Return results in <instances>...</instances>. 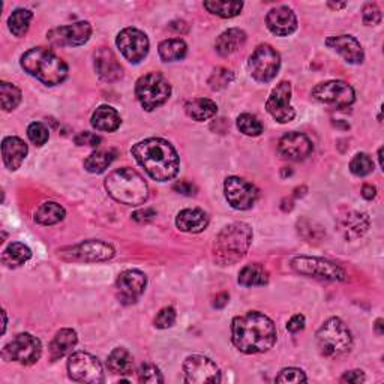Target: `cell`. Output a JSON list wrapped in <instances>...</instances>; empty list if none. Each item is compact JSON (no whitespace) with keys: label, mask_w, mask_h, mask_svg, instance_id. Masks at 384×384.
Returning a JSON list of instances; mask_svg holds the SVG:
<instances>
[{"label":"cell","mask_w":384,"mask_h":384,"mask_svg":"<svg viewBox=\"0 0 384 384\" xmlns=\"http://www.w3.org/2000/svg\"><path fill=\"white\" fill-rule=\"evenodd\" d=\"M231 341L245 354L266 353L277 342V328L268 315L259 311L246 312L233 320Z\"/></svg>","instance_id":"obj_1"},{"label":"cell","mask_w":384,"mask_h":384,"mask_svg":"<svg viewBox=\"0 0 384 384\" xmlns=\"http://www.w3.org/2000/svg\"><path fill=\"white\" fill-rule=\"evenodd\" d=\"M135 161L153 181L169 182L179 173L181 160L174 147L162 139H147L131 149Z\"/></svg>","instance_id":"obj_2"},{"label":"cell","mask_w":384,"mask_h":384,"mask_svg":"<svg viewBox=\"0 0 384 384\" xmlns=\"http://www.w3.org/2000/svg\"><path fill=\"white\" fill-rule=\"evenodd\" d=\"M252 243V229L245 222H234L225 227L213 243V259L221 266L239 263Z\"/></svg>","instance_id":"obj_3"},{"label":"cell","mask_w":384,"mask_h":384,"mask_svg":"<svg viewBox=\"0 0 384 384\" xmlns=\"http://www.w3.org/2000/svg\"><path fill=\"white\" fill-rule=\"evenodd\" d=\"M23 70L45 86H57L66 80L68 65L52 50L32 48L22 56Z\"/></svg>","instance_id":"obj_4"},{"label":"cell","mask_w":384,"mask_h":384,"mask_svg":"<svg viewBox=\"0 0 384 384\" xmlns=\"http://www.w3.org/2000/svg\"><path fill=\"white\" fill-rule=\"evenodd\" d=\"M105 190L108 195L126 206H140L149 199V186L143 177L132 169L114 170L105 179Z\"/></svg>","instance_id":"obj_5"},{"label":"cell","mask_w":384,"mask_h":384,"mask_svg":"<svg viewBox=\"0 0 384 384\" xmlns=\"http://www.w3.org/2000/svg\"><path fill=\"white\" fill-rule=\"evenodd\" d=\"M317 346L326 358H339L353 347L351 332L341 318H329L317 332Z\"/></svg>","instance_id":"obj_6"},{"label":"cell","mask_w":384,"mask_h":384,"mask_svg":"<svg viewBox=\"0 0 384 384\" xmlns=\"http://www.w3.org/2000/svg\"><path fill=\"white\" fill-rule=\"evenodd\" d=\"M170 95L171 86L160 72L146 74L135 84V96L146 112H153L155 108L165 104Z\"/></svg>","instance_id":"obj_7"},{"label":"cell","mask_w":384,"mask_h":384,"mask_svg":"<svg viewBox=\"0 0 384 384\" xmlns=\"http://www.w3.org/2000/svg\"><path fill=\"white\" fill-rule=\"evenodd\" d=\"M248 68L251 75L259 83H269L279 72L281 56L269 44H261L251 54Z\"/></svg>","instance_id":"obj_8"},{"label":"cell","mask_w":384,"mask_h":384,"mask_svg":"<svg viewBox=\"0 0 384 384\" xmlns=\"http://www.w3.org/2000/svg\"><path fill=\"white\" fill-rule=\"evenodd\" d=\"M43 354L41 341L31 333H20L6 344L2 350V358L8 362H18L23 365H33Z\"/></svg>","instance_id":"obj_9"},{"label":"cell","mask_w":384,"mask_h":384,"mask_svg":"<svg viewBox=\"0 0 384 384\" xmlns=\"http://www.w3.org/2000/svg\"><path fill=\"white\" fill-rule=\"evenodd\" d=\"M291 268L305 277L326 279V281H346L347 273L341 266L329 260L315 257H296L291 260Z\"/></svg>","instance_id":"obj_10"},{"label":"cell","mask_w":384,"mask_h":384,"mask_svg":"<svg viewBox=\"0 0 384 384\" xmlns=\"http://www.w3.org/2000/svg\"><path fill=\"white\" fill-rule=\"evenodd\" d=\"M68 372L74 381L100 384L104 383V369L101 362L92 354L77 351L68 360Z\"/></svg>","instance_id":"obj_11"},{"label":"cell","mask_w":384,"mask_h":384,"mask_svg":"<svg viewBox=\"0 0 384 384\" xmlns=\"http://www.w3.org/2000/svg\"><path fill=\"white\" fill-rule=\"evenodd\" d=\"M114 248L101 240H87L78 243L71 248L59 251V255L66 261H80V263H98L108 261L114 257Z\"/></svg>","instance_id":"obj_12"},{"label":"cell","mask_w":384,"mask_h":384,"mask_svg":"<svg viewBox=\"0 0 384 384\" xmlns=\"http://www.w3.org/2000/svg\"><path fill=\"white\" fill-rule=\"evenodd\" d=\"M312 98L321 104L341 110V108L350 107L356 100V95H354V89L348 83L332 80L315 86L312 89Z\"/></svg>","instance_id":"obj_13"},{"label":"cell","mask_w":384,"mask_h":384,"mask_svg":"<svg viewBox=\"0 0 384 384\" xmlns=\"http://www.w3.org/2000/svg\"><path fill=\"white\" fill-rule=\"evenodd\" d=\"M185 381L188 384H216L221 381V371L209 358L194 354L183 363Z\"/></svg>","instance_id":"obj_14"},{"label":"cell","mask_w":384,"mask_h":384,"mask_svg":"<svg viewBox=\"0 0 384 384\" xmlns=\"http://www.w3.org/2000/svg\"><path fill=\"white\" fill-rule=\"evenodd\" d=\"M117 48L122 56L131 63H140L149 53V39L139 29L126 27L117 35Z\"/></svg>","instance_id":"obj_15"},{"label":"cell","mask_w":384,"mask_h":384,"mask_svg":"<svg viewBox=\"0 0 384 384\" xmlns=\"http://www.w3.org/2000/svg\"><path fill=\"white\" fill-rule=\"evenodd\" d=\"M225 199L236 210H248L259 199V191L249 182L240 177H229L224 183Z\"/></svg>","instance_id":"obj_16"},{"label":"cell","mask_w":384,"mask_h":384,"mask_svg":"<svg viewBox=\"0 0 384 384\" xmlns=\"http://www.w3.org/2000/svg\"><path fill=\"white\" fill-rule=\"evenodd\" d=\"M146 285L147 278L141 270H125L116 281L117 299L122 305H132L143 296Z\"/></svg>","instance_id":"obj_17"},{"label":"cell","mask_w":384,"mask_h":384,"mask_svg":"<svg viewBox=\"0 0 384 384\" xmlns=\"http://www.w3.org/2000/svg\"><path fill=\"white\" fill-rule=\"evenodd\" d=\"M291 84L289 82H281L273 89L268 102H266V110L279 123H289L294 119L296 112L291 107Z\"/></svg>","instance_id":"obj_18"},{"label":"cell","mask_w":384,"mask_h":384,"mask_svg":"<svg viewBox=\"0 0 384 384\" xmlns=\"http://www.w3.org/2000/svg\"><path fill=\"white\" fill-rule=\"evenodd\" d=\"M92 35V26L87 22H78L70 26L57 27L48 33V39L56 47L84 45Z\"/></svg>","instance_id":"obj_19"},{"label":"cell","mask_w":384,"mask_h":384,"mask_svg":"<svg viewBox=\"0 0 384 384\" xmlns=\"http://www.w3.org/2000/svg\"><path fill=\"white\" fill-rule=\"evenodd\" d=\"M278 151L285 160L303 161L312 153L314 146L305 134L289 132L279 140Z\"/></svg>","instance_id":"obj_20"},{"label":"cell","mask_w":384,"mask_h":384,"mask_svg":"<svg viewBox=\"0 0 384 384\" xmlns=\"http://www.w3.org/2000/svg\"><path fill=\"white\" fill-rule=\"evenodd\" d=\"M326 45L344 57V61L351 65H360L365 59L363 48L356 38L351 35L330 36L326 39Z\"/></svg>","instance_id":"obj_21"},{"label":"cell","mask_w":384,"mask_h":384,"mask_svg":"<svg viewBox=\"0 0 384 384\" xmlns=\"http://www.w3.org/2000/svg\"><path fill=\"white\" fill-rule=\"evenodd\" d=\"M268 29L277 36H289L296 32L298 18L289 6H277L266 17Z\"/></svg>","instance_id":"obj_22"},{"label":"cell","mask_w":384,"mask_h":384,"mask_svg":"<svg viewBox=\"0 0 384 384\" xmlns=\"http://www.w3.org/2000/svg\"><path fill=\"white\" fill-rule=\"evenodd\" d=\"M337 229L347 240L362 238L369 229V218L367 213L348 210L338 216Z\"/></svg>","instance_id":"obj_23"},{"label":"cell","mask_w":384,"mask_h":384,"mask_svg":"<svg viewBox=\"0 0 384 384\" xmlns=\"http://www.w3.org/2000/svg\"><path fill=\"white\" fill-rule=\"evenodd\" d=\"M95 70L104 82H117L123 77V70L110 48H100L95 53Z\"/></svg>","instance_id":"obj_24"},{"label":"cell","mask_w":384,"mask_h":384,"mask_svg":"<svg viewBox=\"0 0 384 384\" xmlns=\"http://www.w3.org/2000/svg\"><path fill=\"white\" fill-rule=\"evenodd\" d=\"M27 144L18 137H6L2 141V156L8 170H18L27 156Z\"/></svg>","instance_id":"obj_25"},{"label":"cell","mask_w":384,"mask_h":384,"mask_svg":"<svg viewBox=\"0 0 384 384\" xmlns=\"http://www.w3.org/2000/svg\"><path fill=\"white\" fill-rule=\"evenodd\" d=\"M176 225L185 233H201L209 225V216L201 209H185L177 215Z\"/></svg>","instance_id":"obj_26"},{"label":"cell","mask_w":384,"mask_h":384,"mask_svg":"<svg viewBox=\"0 0 384 384\" xmlns=\"http://www.w3.org/2000/svg\"><path fill=\"white\" fill-rule=\"evenodd\" d=\"M246 43V33L240 29H229L222 32L215 43V48L221 56H230L236 53Z\"/></svg>","instance_id":"obj_27"},{"label":"cell","mask_w":384,"mask_h":384,"mask_svg":"<svg viewBox=\"0 0 384 384\" xmlns=\"http://www.w3.org/2000/svg\"><path fill=\"white\" fill-rule=\"evenodd\" d=\"M121 123L122 121L119 113H117L110 105L98 107L96 112L92 116V126L98 131L113 132L121 126Z\"/></svg>","instance_id":"obj_28"},{"label":"cell","mask_w":384,"mask_h":384,"mask_svg":"<svg viewBox=\"0 0 384 384\" xmlns=\"http://www.w3.org/2000/svg\"><path fill=\"white\" fill-rule=\"evenodd\" d=\"M78 342V337L75 330L72 329H62L56 333V337L53 338L50 344V358L52 360L62 359L66 356Z\"/></svg>","instance_id":"obj_29"},{"label":"cell","mask_w":384,"mask_h":384,"mask_svg":"<svg viewBox=\"0 0 384 384\" xmlns=\"http://www.w3.org/2000/svg\"><path fill=\"white\" fill-rule=\"evenodd\" d=\"M185 112L192 121L204 122L212 119L216 114V112H218V105L212 100H208V98H195V100L186 102Z\"/></svg>","instance_id":"obj_30"},{"label":"cell","mask_w":384,"mask_h":384,"mask_svg":"<svg viewBox=\"0 0 384 384\" xmlns=\"http://www.w3.org/2000/svg\"><path fill=\"white\" fill-rule=\"evenodd\" d=\"M107 367L116 376H130L134 371V358L126 348H114L108 354Z\"/></svg>","instance_id":"obj_31"},{"label":"cell","mask_w":384,"mask_h":384,"mask_svg":"<svg viewBox=\"0 0 384 384\" xmlns=\"http://www.w3.org/2000/svg\"><path fill=\"white\" fill-rule=\"evenodd\" d=\"M31 259H32L31 248L20 242H14L9 245L2 254V263L9 269L20 268V266H23Z\"/></svg>","instance_id":"obj_32"},{"label":"cell","mask_w":384,"mask_h":384,"mask_svg":"<svg viewBox=\"0 0 384 384\" xmlns=\"http://www.w3.org/2000/svg\"><path fill=\"white\" fill-rule=\"evenodd\" d=\"M269 282V272L261 264H248L239 272V284L243 287H261Z\"/></svg>","instance_id":"obj_33"},{"label":"cell","mask_w":384,"mask_h":384,"mask_svg":"<svg viewBox=\"0 0 384 384\" xmlns=\"http://www.w3.org/2000/svg\"><path fill=\"white\" fill-rule=\"evenodd\" d=\"M66 216L65 209L59 203L47 201L43 203L35 212V221L41 225H54L63 221Z\"/></svg>","instance_id":"obj_34"},{"label":"cell","mask_w":384,"mask_h":384,"mask_svg":"<svg viewBox=\"0 0 384 384\" xmlns=\"http://www.w3.org/2000/svg\"><path fill=\"white\" fill-rule=\"evenodd\" d=\"M160 57L164 62H176L182 61L188 52V47L182 41V39H165L158 47Z\"/></svg>","instance_id":"obj_35"},{"label":"cell","mask_w":384,"mask_h":384,"mask_svg":"<svg viewBox=\"0 0 384 384\" xmlns=\"http://www.w3.org/2000/svg\"><path fill=\"white\" fill-rule=\"evenodd\" d=\"M32 18H33V13L29 11V9H24V8L15 9V11L8 18L9 31H11L13 35L17 38L24 36L29 31V27H31Z\"/></svg>","instance_id":"obj_36"},{"label":"cell","mask_w":384,"mask_h":384,"mask_svg":"<svg viewBox=\"0 0 384 384\" xmlns=\"http://www.w3.org/2000/svg\"><path fill=\"white\" fill-rule=\"evenodd\" d=\"M113 160H114V152H112V151H96L92 155L87 156V160L84 161V169L89 173L101 174L108 169V167H110Z\"/></svg>","instance_id":"obj_37"},{"label":"cell","mask_w":384,"mask_h":384,"mask_svg":"<svg viewBox=\"0 0 384 384\" xmlns=\"http://www.w3.org/2000/svg\"><path fill=\"white\" fill-rule=\"evenodd\" d=\"M204 8L213 15L221 18H233L239 15L243 3L242 2H221V0H213V2H204Z\"/></svg>","instance_id":"obj_38"},{"label":"cell","mask_w":384,"mask_h":384,"mask_svg":"<svg viewBox=\"0 0 384 384\" xmlns=\"http://www.w3.org/2000/svg\"><path fill=\"white\" fill-rule=\"evenodd\" d=\"M0 101L5 112H13L22 102V91L11 83H0Z\"/></svg>","instance_id":"obj_39"},{"label":"cell","mask_w":384,"mask_h":384,"mask_svg":"<svg viewBox=\"0 0 384 384\" xmlns=\"http://www.w3.org/2000/svg\"><path fill=\"white\" fill-rule=\"evenodd\" d=\"M239 131L248 137H259L263 132V123L254 114L243 113L238 117Z\"/></svg>","instance_id":"obj_40"},{"label":"cell","mask_w":384,"mask_h":384,"mask_svg":"<svg viewBox=\"0 0 384 384\" xmlns=\"http://www.w3.org/2000/svg\"><path fill=\"white\" fill-rule=\"evenodd\" d=\"M298 230L299 234H302V238L307 242H320L324 236V230L321 225L317 222H314L311 220H302L298 222Z\"/></svg>","instance_id":"obj_41"},{"label":"cell","mask_w":384,"mask_h":384,"mask_svg":"<svg viewBox=\"0 0 384 384\" xmlns=\"http://www.w3.org/2000/svg\"><path fill=\"white\" fill-rule=\"evenodd\" d=\"M350 170L353 174L359 177L368 176L374 171V161L367 153H358L350 162Z\"/></svg>","instance_id":"obj_42"},{"label":"cell","mask_w":384,"mask_h":384,"mask_svg":"<svg viewBox=\"0 0 384 384\" xmlns=\"http://www.w3.org/2000/svg\"><path fill=\"white\" fill-rule=\"evenodd\" d=\"M233 82V72L227 68H216L209 78V86L212 91H221Z\"/></svg>","instance_id":"obj_43"},{"label":"cell","mask_w":384,"mask_h":384,"mask_svg":"<svg viewBox=\"0 0 384 384\" xmlns=\"http://www.w3.org/2000/svg\"><path fill=\"white\" fill-rule=\"evenodd\" d=\"M27 137L35 146H44L48 141L50 132H48L45 125L39 123V122H33L27 128Z\"/></svg>","instance_id":"obj_44"},{"label":"cell","mask_w":384,"mask_h":384,"mask_svg":"<svg viewBox=\"0 0 384 384\" xmlns=\"http://www.w3.org/2000/svg\"><path fill=\"white\" fill-rule=\"evenodd\" d=\"M139 380L141 383H149V384H160L164 381L162 374L160 372L155 365L152 363H143L139 369Z\"/></svg>","instance_id":"obj_45"},{"label":"cell","mask_w":384,"mask_h":384,"mask_svg":"<svg viewBox=\"0 0 384 384\" xmlns=\"http://www.w3.org/2000/svg\"><path fill=\"white\" fill-rule=\"evenodd\" d=\"M174 321H176L174 308L167 307V308H162L160 312H158V315L153 320V324H155V328H158V329H169V328L173 326Z\"/></svg>","instance_id":"obj_46"},{"label":"cell","mask_w":384,"mask_h":384,"mask_svg":"<svg viewBox=\"0 0 384 384\" xmlns=\"http://www.w3.org/2000/svg\"><path fill=\"white\" fill-rule=\"evenodd\" d=\"M307 376L302 369L298 368H285L279 372L277 377V383H305Z\"/></svg>","instance_id":"obj_47"},{"label":"cell","mask_w":384,"mask_h":384,"mask_svg":"<svg viewBox=\"0 0 384 384\" xmlns=\"http://www.w3.org/2000/svg\"><path fill=\"white\" fill-rule=\"evenodd\" d=\"M363 23L367 26H377L381 23V11L376 3H367L363 8Z\"/></svg>","instance_id":"obj_48"},{"label":"cell","mask_w":384,"mask_h":384,"mask_svg":"<svg viewBox=\"0 0 384 384\" xmlns=\"http://www.w3.org/2000/svg\"><path fill=\"white\" fill-rule=\"evenodd\" d=\"M77 146H89V147H98L101 143V139L92 132H82L74 139Z\"/></svg>","instance_id":"obj_49"},{"label":"cell","mask_w":384,"mask_h":384,"mask_svg":"<svg viewBox=\"0 0 384 384\" xmlns=\"http://www.w3.org/2000/svg\"><path fill=\"white\" fill-rule=\"evenodd\" d=\"M303 329H305V317H303V315L302 314L293 315L291 320L287 323V330L290 333H298Z\"/></svg>","instance_id":"obj_50"},{"label":"cell","mask_w":384,"mask_h":384,"mask_svg":"<svg viewBox=\"0 0 384 384\" xmlns=\"http://www.w3.org/2000/svg\"><path fill=\"white\" fill-rule=\"evenodd\" d=\"M363 381H365V374H363V371H359V369L348 371L341 377V383L359 384V383H363Z\"/></svg>","instance_id":"obj_51"},{"label":"cell","mask_w":384,"mask_h":384,"mask_svg":"<svg viewBox=\"0 0 384 384\" xmlns=\"http://www.w3.org/2000/svg\"><path fill=\"white\" fill-rule=\"evenodd\" d=\"M156 216V212L153 209H144V210H137L132 213V220L137 222H147L152 221Z\"/></svg>","instance_id":"obj_52"},{"label":"cell","mask_w":384,"mask_h":384,"mask_svg":"<svg viewBox=\"0 0 384 384\" xmlns=\"http://www.w3.org/2000/svg\"><path fill=\"white\" fill-rule=\"evenodd\" d=\"M173 190L176 192H179L182 195H195V186L190 182H177L174 186H173Z\"/></svg>","instance_id":"obj_53"},{"label":"cell","mask_w":384,"mask_h":384,"mask_svg":"<svg viewBox=\"0 0 384 384\" xmlns=\"http://www.w3.org/2000/svg\"><path fill=\"white\" fill-rule=\"evenodd\" d=\"M229 300H230V296H229V294H227V293H221V294H218V296L215 298L213 307H215V308H218V309H221V308H224V307H225V305L229 303Z\"/></svg>","instance_id":"obj_54"},{"label":"cell","mask_w":384,"mask_h":384,"mask_svg":"<svg viewBox=\"0 0 384 384\" xmlns=\"http://www.w3.org/2000/svg\"><path fill=\"white\" fill-rule=\"evenodd\" d=\"M376 195H377L376 186H372V185H363V188H362V197H363V199L372 200Z\"/></svg>","instance_id":"obj_55"},{"label":"cell","mask_w":384,"mask_h":384,"mask_svg":"<svg viewBox=\"0 0 384 384\" xmlns=\"http://www.w3.org/2000/svg\"><path fill=\"white\" fill-rule=\"evenodd\" d=\"M170 29H173L176 32H186L188 31V26H186L185 22H173L170 24Z\"/></svg>","instance_id":"obj_56"},{"label":"cell","mask_w":384,"mask_h":384,"mask_svg":"<svg viewBox=\"0 0 384 384\" xmlns=\"http://www.w3.org/2000/svg\"><path fill=\"white\" fill-rule=\"evenodd\" d=\"M376 332H377V335H383V320L381 318H378L376 321Z\"/></svg>","instance_id":"obj_57"},{"label":"cell","mask_w":384,"mask_h":384,"mask_svg":"<svg viewBox=\"0 0 384 384\" xmlns=\"http://www.w3.org/2000/svg\"><path fill=\"white\" fill-rule=\"evenodd\" d=\"M329 6H330V8H337V9H339V8H346V3H337V5H335V3H329Z\"/></svg>","instance_id":"obj_58"},{"label":"cell","mask_w":384,"mask_h":384,"mask_svg":"<svg viewBox=\"0 0 384 384\" xmlns=\"http://www.w3.org/2000/svg\"><path fill=\"white\" fill-rule=\"evenodd\" d=\"M2 315H3V333H5V330H6V323H8V321H6V312L3 311Z\"/></svg>","instance_id":"obj_59"}]
</instances>
